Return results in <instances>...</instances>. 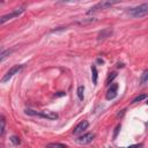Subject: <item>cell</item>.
Returning <instances> with one entry per match:
<instances>
[{"label":"cell","instance_id":"1","mask_svg":"<svg viewBox=\"0 0 148 148\" xmlns=\"http://www.w3.org/2000/svg\"><path fill=\"white\" fill-rule=\"evenodd\" d=\"M128 14L133 17H142L145 15H148V2L139 5L134 8H131L128 10Z\"/></svg>","mask_w":148,"mask_h":148},{"label":"cell","instance_id":"2","mask_svg":"<svg viewBox=\"0 0 148 148\" xmlns=\"http://www.w3.org/2000/svg\"><path fill=\"white\" fill-rule=\"evenodd\" d=\"M116 3H118V1H99L98 3H96L95 6H92L88 12H87V14H92V13H95V12H98V10H101V9H106V8H109V7H111V6H113V5H116Z\"/></svg>","mask_w":148,"mask_h":148},{"label":"cell","instance_id":"3","mask_svg":"<svg viewBox=\"0 0 148 148\" xmlns=\"http://www.w3.org/2000/svg\"><path fill=\"white\" fill-rule=\"evenodd\" d=\"M21 68H22V65H15V66L10 67V68H9V71H8V72L3 75V77L1 79V82H2V83L7 82V81H8L12 76H14V75H15V74L21 69Z\"/></svg>","mask_w":148,"mask_h":148},{"label":"cell","instance_id":"4","mask_svg":"<svg viewBox=\"0 0 148 148\" xmlns=\"http://www.w3.org/2000/svg\"><path fill=\"white\" fill-rule=\"evenodd\" d=\"M24 12V8H17V9H15L14 12H12V13H9V14H6V15H3V16H1V18H0V23L1 24H3L6 21H8V20H10V18H13V17H16V16H18L21 13H23Z\"/></svg>","mask_w":148,"mask_h":148},{"label":"cell","instance_id":"5","mask_svg":"<svg viewBox=\"0 0 148 148\" xmlns=\"http://www.w3.org/2000/svg\"><path fill=\"white\" fill-rule=\"evenodd\" d=\"M94 138H95V134L91 133V132H89V133H86V134L79 136V138L76 139V141H77V143H80V145H88V143H90V142L94 140Z\"/></svg>","mask_w":148,"mask_h":148},{"label":"cell","instance_id":"6","mask_svg":"<svg viewBox=\"0 0 148 148\" xmlns=\"http://www.w3.org/2000/svg\"><path fill=\"white\" fill-rule=\"evenodd\" d=\"M117 89H118V84L117 83H113L110 88H109V90L106 91V95H105V97H106V99H113L116 96H117Z\"/></svg>","mask_w":148,"mask_h":148},{"label":"cell","instance_id":"7","mask_svg":"<svg viewBox=\"0 0 148 148\" xmlns=\"http://www.w3.org/2000/svg\"><path fill=\"white\" fill-rule=\"evenodd\" d=\"M88 125H89V123H88L87 120H82V121L79 123V124L76 125V127L73 130V133H74V134H80V133H82V132L88 127Z\"/></svg>","mask_w":148,"mask_h":148},{"label":"cell","instance_id":"8","mask_svg":"<svg viewBox=\"0 0 148 148\" xmlns=\"http://www.w3.org/2000/svg\"><path fill=\"white\" fill-rule=\"evenodd\" d=\"M111 35H112V29L111 28H105L102 31H99V34L97 36V40H103V39L110 37Z\"/></svg>","mask_w":148,"mask_h":148},{"label":"cell","instance_id":"9","mask_svg":"<svg viewBox=\"0 0 148 148\" xmlns=\"http://www.w3.org/2000/svg\"><path fill=\"white\" fill-rule=\"evenodd\" d=\"M38 117L46 118L49 120H53V119H57L58 118V114L56 112H52V111H43V112H39Z\"/></svg>","mask_w":148,"mask_h":148},{"label":"cell","instance_id":"10","mask_svg":"<svg viewBox=\"0 0 148 148\" xmlns=\"http://www.w3.org/2000/svg\"><path fill=\"white\" fill-rule=\"evenodd\" d=\"M91 80L94 84H97V68L95 65L91 66Z\"/></svg>","mask_w":148,"mask_h":148},{"label":"cell","instance_id":"11","mask_svg":"<svg viewBox=\"0 0 148 148\" xmlns=\"http://www.w3.org/2000/svg\"><path fill=\"white\" fill-rule=\"evenodd\" d=\"M140 83H141V84L148 83V69L143 71V73L141 74V76H140Z\"/></svg>","mask_w":148,"mask_h":148},{"label":"cell","instance_id":"12","mask_svg":"<svg viewBox=\"0 0 148 148\" xmlns=\"http://www.w3.org/2000/svg\"><path fill=\"white\" fill-rule=\"evenodd\" d=\"M46 148H66L65 145L62 143H58V142H52V143H49L46 146Z\"/></svg>","mask_w":148,"mask_h":148},{"label":"cell","instance_id":"13","mask_svg":"<svg viewBox=\"0 0 148 148\" xmlns=\"http://www.w3.org/2000/svg\"><path fill=\"white\" fill-rule=\"evenodd\" d=\"M12 52H13V50H5V51H2V52H1V56H0V61H3L5 58L8 57Z\"/></svg>","mask_w":148,"mask_h":148},{"label":"cell","instance_id":"14","mask_svg":"<svg viewBox=\"0 0 148 148\" xmlns=\"http://www.w3.org/2000/svg\"><path fill=\"white\" fill-rule=\"evenodd\" d=\"M117 76V73L116 72H112V73H110L109 74V76H108V79H106V84L109 86V84H111V82L114 80V77Z\"/></svg>","mask_w":148,"mask_h":148},{"label":"cell","instance_id":"15","mask_svg":"<svg viewBox=\"0 0 148 148\" xmlns=\"http://www.w3.org/2000/svg\"><path fill=\"white\" fill-rule=\"evenodd\" d=\"M83 92H84V87H83V86H80V87L77 88V97H79L80 101L83 99Z\"/></svg>","mask_w":148,"mask_h":148},{"label":"cell","instance_id":"16","mask_svg":"<svg viewBox=\"0 0 148 148\" xmlns=\"http://www.w3.org/2000/svg\"><path fill=\"white\" fill-rule=\"evenodd\" d=\"M0 123H1L0 134H1V135H3V133H5V125H6V120H5V117H3V116H1V120H0Z\"/></svg>","mask_w":148,"mask_h":148},{"label":"cell","instance_id":"17","mask_svg":"<svg viewBox=\"0 0 148 148\" xmlns=\"http://www.w3.org/2000/svg\"><path fill=\"white\" fill-rule=\"evenodd\" d=\"M147 97V95L146 94H142V95H139V96H136L133 101H132V103H138V102H140V101H142V99H145Z\"/></svg>","mask_w":148,"mask_h":148},{"label":"cell","instance_id":"18","mask_svg":"<svg viewBox=\"0 0 148 148\" xmlns=\"http://www.w3.org/2000/svg\"><path fill=\"white\" fill-rule=\"evenodd\" d=\"M9 140L14 143V145H18L20 142H21V140H20V138L18 136H16V135H12L10 138H9Z\"/></svg>","mask_w":148,"mask_h":148},{"label":"cell","instance_id":"19","mask_svg":"<svg viewBox=\"0 0 148 148\" xmlns=\"http://www.w3.org/2000/svg\"><path fill=\"white\" fill-rule=\"evenodd\" d=\"M25 113L29 114V116H37V117H38V114H39V112L34 111V110H31V109H27V110H25Z\"/></svg>","mask_w":148,"mask_h":148},{"label":"cell","instance_id":"20","mask_svg":"<svg viewBox=\"0 0 148 148\" xmlns=\"http://www.w3.org/2000/svg\"><path fill=\"white\" fill-rule=\"evenodd\" d=\"M119 130H120V125H117V126H116V128H114V134H113V139H116V138H117V135H118V132H119Z\"/></svg>","mask_w":148,"mask_h":148},{"label":"cell","instance_id":"21","mask_svg":"<svg viewBox=\"0 0 148 148\" xmlns=\"http://www.w3.org/2000/svg\"><path fill=\"white\" fill-rule=\"evenodd\" d=\"M65 95V92L64 91H59V94H56V96L58 97V96H64Z\"/></svg>","mask_w":148,"mask_h":148},{"label":"cell","instance_id":"22","mask_svg":"<svg viewBox=\"0 0 148 148\" xmlns=\"http://www.w3.org/2000/svg\"><path fill=\"white\" fill-rule=\"evenodd\" d=\"M97 62H99V64H104V60H102V59H97Z\"/></svg>","mask_w":148,"mask_h":148},{"label":"cell","instance_id":"23","mask_svg":"<svg viewBox=\"0 0 148 148\" xmlns=\"http://www.w3.org/2000/svg\"><path fill=\"white\" fill-rule=\"evenodd\" d=\"M147 104H148V101H147Z\"/></svg>","mask_w":148,"mask_h":148}]
</instances>
